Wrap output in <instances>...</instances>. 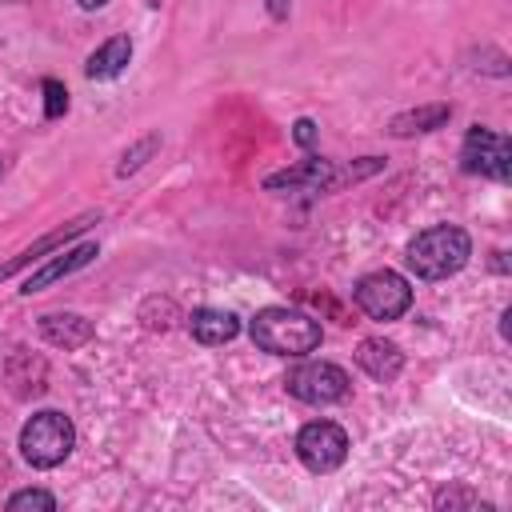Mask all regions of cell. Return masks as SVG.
Segmentation results:
<instances>
[{"label": "cell", "instance_id": "cell-17", "mask_svg": "<svg viewBox=\"0 0 512 512\" xmlns=\"http://www.w3.org/2000/svg\"><path fill=\"white\" fill-rule=\"evenodd\" d=\"M20 508H40V512H52L56 508V496L44 492V488H24L16 496H8V512H20Z\"/></svg>", "mask_w": 512, "mask_h": 512}, {"label": "cell", "instance_id": "cell-20", "mask_svg": "<svg viewBox=\"0 0 512 512\" xmlns=\"http://www.w3.org/2000/svg\"><path fill=\"white\" fill-rule=\"evenodd\" d=\"M312 140H316V124L312 120H296V144L312 148Z\"/></svg>", "mask_w": 512, "mask_h": 512}, {"label": "cell", "instance_id": "cell-14", "mask_svg": "<svg viewBox=\"0 0 512 512\" xmlns=\"http://www.w3.org/2000/svg\"><path fill=\"white\" fill-rule=\"evenodd\" d=\"M188 328H192V336L200 344H228L240 332V320L228 308H196L188 316Z\"/></svg>", "mask_w": 512, "mask_h": 512}, {"label": "cell", "instance_id": "cell-19", "mask_svg": "<svg viewBox=\"0 0 512 512\" xmlns=\"http://www.w3.org/2000/svg\"><path fill=\"white\" fill-rule=\"evenodd\" d=\"M436 508H488V504L480 496H472V492L444 488V492H436Z\"/></svg>", "mask_w": 512, "mask_h": 512}, {"label": "cell", "instance_id": "cell-1", "mask_svg": "<svg viewBox=\"0 0 512 512\" xmlns=\"http://www.w3.org/2000/svg\"><path fill=\"white\" fill-rule=\"evenodd\" d=\"M248 332H252L256 348H264L272 356H304V352L320 348V340H324L320 320H312L308 312H296V308H264L252 316Z\"/></svg>", "mask_w": 512, "mask_h": 512}, {"label": "cell", "instance_id": "cell-21", "mask_svg": "<svg viewBox=\"0 0 512 512\" xmlns=\"http://www.w3.org/2000/svg\"><path fill=\"white\" fill-rule=\"evenodd\" d=\"M264 4H268L272 20H288V8H292V0H264Z\"/></svg>", "mask_w": 512, "mask_h": 512}, {"label": "cell", "instance_id": "cell-12", "mask_svg": "<svg viewBox=\"0 0 512 512\" xmlns=\"http://www.w3.org/2000/svg\"><path fill=\"white\" fill-rule=\"evenodd\" d=\"M40 332H44L48 344H56V348H64V352L92 340V324H88L84 316H76V312H48V316L40 320Z\"/></svg>", "mask_w": 512, "mask_h": 512}, {"label": "cell", "instance_id": "cell-5", "mask_svg": "<svg viewBox=\"0 0 512 512\" xmlns=\"http://www.w3.org/2000/svg\"><path fill=\"white\" fill-rule=\"evenodd\" d=\"M284 388L304 404H336L348 396V372L328 360H308L284 376Z\"/></svg>", "mask_w": 512, "mask_h": 512}, {"label": "cell", "instance_id": "cell-3", "mask_svg": "<svg viewBox=\"0 0 512 512\" xmlns=\"http://www.w3.org/2000/svg\"><path fill=\"white\" fill-rule=\"evenodd\" d=\"M72 444H76V428H72V420H68L64 412H56V408L36 412V416L20 428V456H24L32 468H56V464H64L68 452H72Z\"/></svg>", "mask_w": 512, "mask_h": 512}, {"label": "cell", "instance_id": "cell-22", "mask_svg": "<svg viewBox=\"0 0 512 512\" xmlns=\"http://www.w3.org/2000/svg\"><path fill=\"white\" fill-rule=\"evenodd\" d=\"M100 4H108V0H80V8H88V12H92V8H100Z\"/></svg>", "mask_w": 512, "mask_h": 512}, {"label": "cell", "instance_id": "cell-11", "mask_svg": "<svg viewBox=\"0 0 512 512\" xmlns=\"http://www.w3.org/2000/svg\"><path fill=\"white\" fill-rule=\"evenodd\" d=\"M336 184V172H332V164L324 160V156H312V160H304V164H296V168H284V172H276V176H268L264 180V188H308V192H320V188H332Z\"/></svg>", "mask_w": 512, "mask_h": 512}, {"label": "cell", "instance_id": "cell-6", "mask_svg": "<svg viewBox=\"0 0 512 512\" xmlns=\"http://www.w3.org/2000/svg\"><path fill=\"white\" fill-rule=\"evenodd\" d=\"M296 456L308 472H336L348 456V432L332 420H312L296 436Z\"/></svg>", "mask_w": 512, "mask_h": 512}, {"label": "cell", "instance_id": "cell-23", "mask_svg": "<svg viewBox=\"0 0 512 512\" xmlns=\"http://www.w3.org/2000/svg\"><path fill=\"white\" fill-rule=\"evenodd\" d=\"M148 4H152V8H160V0H148Z\"/></svg>", "mask_w": 512, "mask_h": 512}, {"label": "cell", "instance_id": "cell-13", "mask_svg": "<svg viewBox=\"0 0 512 512\" xmlns=\"http://www.w3.org/2000/svg\"><path fill=\"white\" fill-rule=\"evenodd\" d=\"M128 60H132V40H128V36H112V40H104V44L88 56L84 76H88V80H112V76H120V72L128 68Z\"/></svg>", "mask_w": 512, "mask_h": 512}, {"label": "cell", "instance_id": "cell-18", "mask_svg": "<svg viewBox=\"0 0 512 512\" xmlns=\"http://www.w3.org/2000/svg\"><path fill=\"white\" fill-rule=\"evenodd\" d=\"M64 112H68V88L48 76V80H44V116H48V120H60Z\"/></svg>", "mask_w": 512, "mask_h": 512}, {"label": "cell", "instance_id": "cell-8", "mask_svg": "<svg viewBox=\"0 0 512 512\" xmlns=\"http://www.w3.org/2000/svg\"><path fill=\"white\" fill-rule=\"evenodd\" d=\"M96 220H100V212H84V216H76V220H68L64 228H56V232H48V236H44V240H36L32 248H24V252H20V256H12L8 264H0V280H4V276H12V272H20L24 264H36V260H44V256H48L52 248H64V244H68L72 236H80V232H88V228H92Z\"/></svg>", "mask_w": 512, "mask_h": 512}, {"label": "cell", "instance_id": "cell-9", "mask_svg": "<svg viewBox=\"0 0 512 512\" xmlns=\"http://www.w3.org/2000/svg\"><path fill=\"white\" fill-rule=\"evenodd\" d=\"M100 252H96V244H76V248H60V256L56 260H48L44 268H36L28 280H24V296H32V292H44L48 284H56V280H64V276H72L76 268H84V264H92Z\"/></svg>", "mask_w": 512, "mask_h": 512}, {"label": "cell", "instance_id": "cell-4", "mask_svg": "<svg viewBox=\"0 0 512 512\" xmlns=\"http://www.w3.org/2000/svg\"><path fill=\"white\" fill-rule=\"evenodd\" d=\"M352 296H356V304H360L372 320H396V316H404L408 304H412L408 280H404L400 272H388V268L360 276L356 288H352Z\"/></svg>", "mask_w": 512, "mask_h": 512}, {"label": "cell", "instance_id": "cell-16", "mask_svg": "<svg viewBox=\"0 0 512 512\" xmlns=\"http://www.w3.org/2000/svg\"><path fill=\"white\" fill-rule=\"evenodd\" d=\"M156 148H160V136H144V140H136V144H132V148L120 156V164H116V176H128V172H136V168H140V164H144V160H148Z\"/></svg>", "mask_w": 512, "mask_h": 512}, {"label": "cell", "instance_id": "cell-2", "mask_svg": "<svg viewBox=\"0 0 512 512\" xmlns=\"http://www.w3.org/2000/svg\"><path fill=\"white\" fill-rule=\"evenodd\" d=\"M472 256V240L464 228L456 224H436V228H424L412 244H408V268L420 276V280H444V276H456Z\"/></svg>", "mask_w": 512, "mask_h": 512}, {"label": "cell", "instance_id": "cell-15", "mask_svg": "<svg viewBox=\"0 0 512 512\" xmlns=\"http://www.w3.org/2000/svg\"><path fill=\"white\" fill-rule=\"evenodd\" d=\"M448 116H452V108H448V104H424V108H412V112L392 116L388 132L404 140V136H416V132H432V128H440Z\"/></svg>", "mask_w": 512, "mask_h": 512}, {"label": "cell", "instance_id": "cell-7", "mask_svg": "<svg viewBox=\"0 0 512 512\" xmlns=\"http://www.w3.org/2000/svg\"><path fill=\"white\" fill-rule=\"evenodd\" d=\"M460 168L464 172H480V176H492L500 184L512 180V144L488 128H468L464 136V152H460Z\"/></svg>", "mask_w": 512, "mask_h": 512}, {"label": "cell", "instance_id": "cell-10", "mask_svg": "<svg viewBox=\"0 0 512 512\" xmlns=\"http://www.w3.org/2000/svg\"><path fill=\"white\" fill-rule=\"evenodd\" d=\"M356 364L372 376V380H396L400 376V368H404V352L392 344V340H380V336H368V340H360V348H356Z\"/></svg>", "mask_w": 512, "mask_h": 512}]
</instances>
